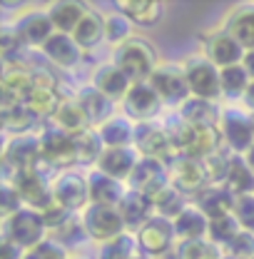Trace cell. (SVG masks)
Returning <instances> with one entry per match:
<instances>
[{
	"mask_svg": "<svg viewBox=\"0 0 254 259\" xmlns=\"http://www.w3.org/2000/svg\"><path fill=\"white\" fill-rule=\"evenodd\" d=\"M23 259H70V254H67V249H65L58 239L48 237L43 244L28 249V252L23 254Z\"/></svg>",
	"mask_w": 254,
	"mask_h": 259,
	"instance_id": "cell-45",
	"label": "cell"
},
{
	"mask_svg": "<svg viewBox=\"0 0 254 259\" xmlns=\"http://www.w3.org/2000/svg\"><path fill=\"white\" fill-rule=\"evenodd\" d=\"M53 239H58L65 249H72V247L82 244V242H85V239H90V237H88V232H85L82 217L72 214V217H70L63 227H58V229L53 232Z\"/></svg>",
	"mask_w": 254,
	"mask_h": 259,
	"instance_id": "cell-43",
	"label": "cell"
},
{
	"mask_svg": "<svg viewBox=\"0 0 254 259\" xmlns=\"http://www.w3.org/2000/svg\"><path fill=\"white\" fill-rule=\"evenodd\" d=\"M222 252L224 257H232V259H254V234L247 232V229H242Z\"/></svg>",
	"mask_w": 254,
	"mask_h": 259,
	"instance_id": "cell-44",
	"label": "cell"
},
{
	"mask_svg": "<svg viewBox=\"0 0 254 259\" xmlns=\"http://www.w3.org/2000/svg\"><path fill=\"white\" fill-rule=\"evenodd\" d=\"M23 249L20 247H15L13 242H8V239H0V259H23Z\"/></svg>",
	"mask_w": 254,
	"mask_h": 259,
	"instance_id": "cell-49",
	"label": "cell"
},
{
	"mask_svg": "<svg viewBox=\"0 0 254 259\" xmlns=\"http://www.w3.org/2000/svg\"><path fill=\"white\" fill-rule=\"evenodd\" d=\"M137 259H150V257H137Z\"/></svg>",
	"mask_w": 254,
	"mask_h": 259,
	"instance_id": "cell-55",
	"label": "cell"
},
{
	"mask_svg": "<svg viewBox=\"0 0 254 259\" xmlns=\"http://www.w3.org/2000/svg\"><path fill=\"white\" fill-rule=\"evenodd\" d=\"M132 147L137 150L140 157H152V160H162L167 164L177 157V152L172 150V145H170L162 125H157V122H140V125H135Z\"/></svg>",
	"mask_w": 254,
	"mask_h": 259,
	"instance_id": "cell-14",
	"label": "cell"
},
{
	"mask_svg": "<svg viewBox=\"0 0 254 259\" xmlns=\"http://www.w3.org/2000/svg\"><path fill=\"white\" fill-rule=\"evenodd\" d=\"M137 162H140V155H137L135 147H105V152H102V157H100L95 169H100V172H105V175H110V177H115V180H120V182L127 185L130 175L137 167Z\"/></svg>",
	"mask_w": 254,
	"mask_h": 259,
	"instance_id": "cell-22",
	"label": "cell"
},
{
	"mask_svg": "<svg viewBox=\"0 0 254 259\" xmlns=\"http://www.w3.org/2000/svg\"><path fill=\"white\" fill-rule=\"evenodd\" d=\"M172 259H224V252L212 244L209 239H192V242H177L172 249Z\"/></svg>",
	"mask_w": 254,
	"mask_h": 259,
	"instance_id": "cell-39",
	"label": "cell"
},
{
	"mask_svg": "<svg viewBox=\"0 0 254 259\" xmlns=\"http://www.w3.org/2000/svg\"><path fill=\"white\" fill-rule=\"evenodd\" d=\"M0 115H3V130H5L8 137L25 135L37 122L30 115V110L25 107V102H3L0 105Z\"/></svg>",
	"mask_w": 254,
	"mask_h": 259,
	"instance_id": "cell-34",
	"label": "cell"
},
{
	"mask_svg": "<svg viewBox=\"0 0 254 259\" xmlns=\"http://www.w3.org/2000/svg\"><path fill=\"white\" fill-rule=\"evenodd\" d=\"M82 225H85V232L90 239H95L100 244L125 234L127 227L117 212V207H102V204H90L82 214Z\"/></svg>",
	"mask_w": 254,
	"mask_h": 259,
	"instance_id": "cell-11",
	"label": "cell"
},
{
	"mask_svg": "<svg viewBox=\"0 0 254 259\" xmlns=\"http://www.w3.org/2000/svg\"><path fill=\"white\" fill-rule=\"evenodd\" d=\"M252 125H254V112H252Z\"/></svg>",
	"mask_w": 254,
	"mask_h": 259,
	"instance_id": "cell-54",
	"label": "cell"
},
{
	"mask_svg": "<svg viewBox=\"0 0 254 259\" xmlns=\"http://www.w3.org/2000/svg\"><path fill=\"white\" fill-rule=\"evenodd\" d=\"M175 244H177L175 222L172 220H164V217H157V214L137 232L140 257H150V259L170 257L172 249H175Z\"/></svg>",
	"mask_w": 254,
	"mask_h": 259,
	"instance_id": "cell-8",
	"label": "cell"
},
{
	"mask_svg": "<svg viewBox=\"0 0 254 259\" xmlns=\"http://www.w3.org/2000/svg\"><path fill=\"white\" fill-rule=\"evenodd\" d=\"M102 152H105V142H102L97 130L90 127L80 135H75V164L77 167H93L95 169Z\"/></svg>",
	"mask_w": 254,
	"mask_h": 259,
	"instance_id": "cell-32",
	"label": "cell"
},
{
	"mask_svg": "<svg viewBox=\"0 0 254 259\" xmlns=\"http://www.w3.org/2000/svg\"><path fill=\"white\" fill-rule=\"evenodd\" d=\"M23 207H25V204H23L20 194L15 192V187H13L10 182H3V204H0V209H3V217H10V214L20 212Z\"/></svg>",
	"mask_w": 254,
	"mask_h": 259,
	"instance_id": "cell-48",
	"label": "cell"
},
{
	"mask_svg": "<svg viewBox=\"0 0 254 259\" xmlns=\"http://www.w3.org/2000/svg\"><path fill=\"white\" fill-rule=\"evenodd\" d=\"M72 37L82 50H95L100 42H105V15L88 10V15L82 18L77 30L72 32Z\"/></svg>",
	"mask_w": 254,
	"mask_h": 259,
	"instance_id": "cell-37",
	"label": "cell"
},
{
	"mask_svg": "<svg viewBox=\"0 0 254 259\" xmlns=\"http://www.w3.org/2000/svg\"><path fill=\"white\" fill-rule=\"evenodd\" d=\"M48 232L50 229L45 225L43 214L35 209H28V207H23L20 212H15L10 217H3V239L13 242L23 252L43 244L48 239Z\"/></svg>",
	"mask_w": 254,
	"mask_h": 259,
	"instance_id": "cell-3",
	"label": "cell"
},
{
	"mask_svg": "<svg viewBox=\"0 0 254 259\" xmlns=\"http://www.w3.org/2000/svg\"><path fill=\"white\" fill-rule=\"evenodd\" d=\"M239 232H242V227L237 222V217H234V214H227V217H220V220H209L207 239H209L212 244H217L220 249H224Z\"/></svg>",
	"mask_w": 254,
	"mask_h": 259,
	"instance_id": "cell-42",
	"label": "cell"
},
{
	"mask_svg": "<svg viewBox=\"0 0 254 259\" xmlns=\"http://www.w3.org/2000/svg\"><path fill=\"white\" fill-rule=\"evenodd\" d=\"M43 162L40 152V135L25 132V135H5V147H3V182H10L15 172L20 169H35Z\"/></svg>",
	"mask_w": 254,
	"mask_h": 259,
	"instance_id": "cell-2",
	"label": "cell"
},
{
	"mask_svg": "<svg viewBox=\"0 0 254 259\" xmlns=\"http://www.w3.org/2000/svg\"><path fill=\"white\" fill-rule=\"evenodd\" d=\"M175 232H177V242H192V239H207L209 232V220L207 214L190 202L185 207V212L175 220Z\"/></svg>",
	"mask_w": 254,
	"mask_h": 259,
	"instance_id": "cell-27",
	"label": "cell"
},
{
	"mask_svg": "<svg viewBox=\"0 0 254 259\" xmlns=\"http://www.w3.org/2000/svg\"><path fill=\"white\" fill-rule=\"evenodd\" d=\"M132 30L135 25L130 23V18H125L122 13H110L105 15V42L120 48L132 40Z\"/></svg>",
	"mask_w": 254,
	"mask_h": 259,
	"instance_id": "cell-41",
	"label": "cell"
},
{
	"mask_svg": "<svg viewBox=\"0 0 254 259\" xmlns=\"http://www.w3.org/2000/svg\"><path fill=\"white\" fill-rule=\"evenodd\" d=\"M202 55L209 60V63L215 65V67H232V65H242L244 60V48L229 35L227 30H215L209 32L207 37H204V42H202Z\"/></svg>",
	"mask_w": 254,
	"mask_h": 259,
	"instance_id": "cell-16",
	"label": "cell"
},
{
	"mask_svg": "<svg viewBox=\"0 0 254 259\" xmlns=\"http://www.w3.org/2000/svg\"><path fill=\"white\" fill-rule=\"evenodd\" d=\"M13 30L15 35L20 37V42L30 50V48H45V42L55 35V25H53V20H50V15H48V10H28V13H23V15H18L15 18V23H13Z\"/></svg>",
	"mask_w": 254,
	"mask_h": 259,
	"instance_id": "cell-15",
	"label": "cell"
},
{
	"mask_svg": "<svg viewBox=\"0 0 254 259\" xmlns=\"http://www.w3.org/2000/svg\"><path fill=\"white\" fill-rule=\"evenodd\" d=\"M224 187L232 194L242 197V194H254V172L247 164L244 155H229V169H227V180Z\"/></svg>",
	"mask_w": 254,
	"mask_h": 259,
	"instance_id": "cell-31",
	"label": "cell"
},
{
	"mask_svg": "<svg viewBox=\"0 0 254 259\" xmlns=\"http://www.w3.org/2000/svg\"><path fill=\"white\" fill-rule=\"evenodd\" d=\"M53 197H55L58 204H63L72 214H82L93 204L88 175H82L77 169H60L53 177Z\"/></svg>",
	"mask_w": 254,
	"mask_h": 259,
	"instance_id": "cell-6",
	"label": "cell"
},
{
	"mask_svg": "<svg viewBox=\"0 0 254 259\" xmlns=\"http://www.w3.org/2000/svg\"><path fill=\"white\" fill-rule=\"evenodd\" d=\"M75 100L80 102V107H82V112H85V117H88V122H90L93 130L102 127L107 120L115 117V105L117 102H112L110 97H105L93 85H85V88L75 90Z\"/></svg>",
	"mask_w": 254,
	"mask_h": 259,
	"instance_id": "cell-20",
	"label": "cell"
},
{
	"mask_svg": "<svg viewBox=\"0 0 254 259\" xmlns=\"http://www.w3.org/2000/svg\"><path fill=\"white\" fill-rule=\"evenodd\" d=\"M43 214V220H45V225H48V229L50 232H55L58 227H63L70 217H72V212L70 209H65L63 204H58V202H53L45 212H40Z\"/></svg>",
	"mask_w": 254,
	"mask_h": 259,
	"instance_id": "cell-47",
	"label": "cell"
},
{
	"mask_svg": "<svg viewBox=\"0 0 254 259\" xmlns=\"http://www.w3.org/2000/svg\"><path fill=\"white\" fill-rule=\"evenodd\" d=\"M40 152H43V160L48 164H53L55 169H70L75 164V135L65 132V130L55 127V125H48L40 132Z\"/></svg>",
	"mask_w": 254,
	"mask_h": 259,
	"instance_id": "cell-12",
	"label": "cell"
},
{
	"mask_svg": "<svg viewBox=\"0 0 254 259\" xmlns=\"http://www.w3.org/2000/svg\"><path fill=\"white\" fill-rule=\"evenodd\" d=\"M244 105L249 107V112H254V80L249 85V90H247V95H244Z\"/></svg>",
	"mask_w": 254,
	"mask_h": 259,
	"instance_id": "cell-51",
	"label": "cell"
},
{
	"mask_svg": "<svg viewBox=\"0 0 254 259\" xmlns=\"http://www.w3.org/2000/svg\"><path fill=\"white\" fill-rule=\"evenodd\" d=\"M53 125L70 132V135H80V132L90 130V122H88V117H85L80 102L75 100V95L63 97V102H60V107H58V112L53 117Z\"/></svg>",
	"mask_w": 254,
	"mask_h": 259,
	"instance_id": "cell-30",
	"label": "cell"
},
{
	"mask_svg": "<svg viewBox=\"0 0 254 259\" xmlns=\"http://www.w3.org/2000/svg\"><path fill=\"white\" fill-rule=\"evenodd\" d=\"M140 257V247H137V234L125 232L105 244H100L97 259H137Z\"/></svg>",
	"mask_w": 254,
	"mask_h": 259,
	"instance_id": "cell-38",
	"label": "cell"
},
{
	"mask_svg": "<svg viewBox=\"0 0 254 259\" xmlns=\"http://www.w3.org/2000/svg\"><path fill=\"white\" fill-rule=\"evenodd\" d=\"M147 82L159 95V100L164 102V107H175L177 110L192 97L185 67L177 63H159L157 70L152 72V77Z\"/></svg>",
	"mask_w": 254,
	"mask_h": 259,
	"instance_id": "cell-4",
	"label": "cell"
},
{
	"mask_svg": "<svg viewBox=\"0 0 254 259\" xmlns=\"http://www.w3.org/2000/svg\"><path fill=\"white\" fill-rule=\"evenodd\" d=\"M105 147H132L135 140V122L125 115H115L102 127H97Z\"/></svg>",
	"mask_w": 254,
	"mask_h": 259,
	"instance_id": "cell-36",
	"label": "cell"
},
{
	"mask_svg": "<svg viewBox=\"0 0 254 259\" xmlns=\"http://www.w3.org/2000/svg\"><path fill=\"white\" fill-rule=\"evenodd\" d=\"M224 259H232V257H224Z\"/></svg>",
	"mask_w": 254,
	"mask_h": 259,
	"instance_id": "cell-56",
	"label": "cell"
},
{
	"mask_svg": "<svg viewBox=\"0 0 254 259\" xmlns=\"http://www.w3.org/2000/svg\"><path fill=\"white\" fill-rule=\"evenodd\" d=\"M234 217L242 229L252 232L254 234V194H242L237 197V204H234Z\"/></svg>",
	"mask_w": 254,
	"mask_h": 259,
	"instance_id": "cell-46",
	"label": "cell"
},
{
	"mask_svg": "<svg viewBox=\"0 0 254 259\" xmlns=\"http://www.w3.org/2000/svg\"><path fill=\"white\" fill-rule=\"evenodd\" d=\"M88 5L85 3H75V0H60V3H53L48 8V15L55 25L58 32H65V35H72L77 30V25L82 23V18L88 15Z\"/></svg>",
	"mask_w": 254,
	"mask_h": 259,
	"instance_id": "cell-26",
	"label": "cell"
},
{
	"mask_svg": "<svg viewBox=\"0 0 254 259\" xmlns=\"http://www.w3.org/2000/svg\"><path fill=\"white\" fill-rule=\"evenodd\" d=\"M220 77H222L224 97H242L244 100L249 85H252V77H249V72L242 65H232V67L220 70Z\"/></svg>",
	"mask_w": 254,
	"mask_h": 259,
	"instance_id": "cell-40",
	"label": "cell"
},
{
	"mask_svg": "<svg viewBox=\"0 0 254 259\" xmlns=\"http://www.w3.org/2000/svg\"><path fill=\"white\" fill-rule=\"evenodd\" d=\"M117 212H120V217H122V222H125L127 232L137 234L142 227L155 217V204H152L150 194L127 190V194L122 197V202H120V207H117Z\"/></svg>",
	"mask_w": 254,
	"mask_h": 259,
	"instance_id": "cell-19",
	"label": "cell"
},
{
	"mask_svg": "<svg viewBox=\"0 0 254 259\" xmlns=\"http://www.w3.org/2000/svg\"><path fill=\"white\" fill-rule=\"evenodd\" d=\"M150 199H152V204H155V214H157V217H164V220H172V222H175V220L185 212V207L190 204L187 197L180 194L172 185H164V187L155 190V192L150 194Z\"/></svg>",
	"mask_w": 254,
	"mask_h": 259,
	"instance_id": "cell-35",
	"label": "cell"
},
{
	"mask_svg": "<svg viewBox=\"0 0 254 259\" xmlns=\"http://www.w3.org/2000/svg\"><path fill=\"white\" fill-rule=\"evenodd\" d=\"M194 204L207 214V220H220L227 214H234L237 194H232L224 185H209L194 197Z\"/></svg>",
	"mask_w": 254,
	"mask_h": 259,
	"instance_id": "cell-24",
	"label": "cell"
},
{
	"mask_svg": "<svg viewBox=\"0 0 254 259\" xmlns=\"http://www.w3.org/2000/svg\"><path fill=\"white\" fill-rule=\"evenodd\" d=\"M244 160H247V164L252 167V172H254V145H252V150H249V152H244Z\"/></svg>",
	"mask_w": 254,
	"mask_h": 259,
	"instance_id": "cell-52",
	"label": "cell"
},
{
	"mask_svg": "<svg viewBox=\"0 0 254 259\" xmlns=\"http://www.w3.org/2000/svg\"><path fill=\"white\" fill-rule=\"evenodd\" d=\"M120 105H122V115L130 117L135 125H140V122H155V117L164 110V102H162L157 93L150 88V82H137V85H132L127 97Z\"/></svg>",
	"mask_w": 254,
	"mask_h": 259,
	"instance_id": "cell-13",
	"label": "cell"
},
{
	"mask_svg": "<svg viewBox=\"0 0 254 259\" xmlns=\"http://www.w3.org/2000/svg\"><path fill=\"white\" fill-rule=\"evenodd\" d=\"M117 13L130 18L132 25L140 28H155L159 20L164 18V5L157 0H120Z\"/></svg>",
	"mask_w": 254,
	"mask_h": 259,
	"instance_id": "cell-25",
	"label": "cell"
},
{
	"mask_svg": "<svg viewBox=\"0 0 254 259\" xmlns=\"http://www.w3.org/2000/svg\"><path fill=\"white\" fill-rule=\"evenodd\" d=\"M112 63L125 72L132 85H137V82H147L152 77V72L157 70V55H155V48L147 40L132 37L130 42L115 48Z\"/></svg>",
	"mask_w": 254,
	"mask_h": 259,
	"instance_id": "cell-1",
	"label": "cell"
},
{
	"mask_svg": "<svg viewBox=\"0 0 254 259\" xmlns=\"http://www.w3.org/2000/svg\"><path fill=\"white\" fill-rule=\"evenodd\" d=\"M220 135H222L224 147L234 155L249 152L254 145V125L252 112L239 110V107H227L220 117Z\"/></svg>",
	"mask_w": 254,
	"mask_h": 259,
	"instance_id": "cell-7",
	"label": "cell"
},
{
	"mask_svg": "<svg viewBox=\"0 0 254 259\" xmlns=\"http://www.w3.org/2000/svg\"><path fill=\"white\" fill-rule=\"evenodd\" d=\"M90 85L95 90H100L105 97H110L112 102H122L127 97V93H130V88H132V82L127 80V75L112 60L97 65L95 70H93Z\"/></svg>",
	"mask_w": 254,
	"mask_h": 259,
	"instance_id": "cell-18",
	"label": "cell"
},
{
	"mask_svg": "<svg viewBox=\"0 0 254 259\" xmlns=\"http://www.w3.org/2000/svg\"><path fill=\"white\" fill-rule=\"evenodd\" d=\"M88 185H90V202L93 204H102V207H120L122 197L127 194V185L100 172V169H90L88 172Z\"/></svg>",
	"mask_w": 254,
	"mask_h": 259,
	"instance_id": "cell-23",
	"label": "cell"
},
{
	"mask_svg": "<svg viewBox=\"0 0 254 259\" xmlns=\"http://www.w3.org/2000/svg\"><path fill=\"white\" fill-rule=\"evenodd\" d=\"M175 112H180V117H185L190 125H207V127H220V117H222V110L215 102L199 97H190Z\"/></svg>",
	"mask_w": 254,
	"mask_h": 259,
	"instance_id": "cell-29",
	"label": "cell"
},
{
	"mask_svg": "<svg viewBox=\"0 0 254 259\" xmlns=\"http://www.w3.org/2000/svg\"><path fill=\"white\" fill-rule=\"evenodd\" d=\"M60 102H63V95L55 88H35L30 95L25 97V107L30 110L35 120H53Z\"/></svg>",
	"mask_w": 254,
	"mask_h": 259,
	"instance_id": "cell-33",
	"label": "cell"
},
{
	"mask_svg": "<svg viewBox=\"0 0 254 259\" xmlns=\"http://www.w3.org/2000/svg\"><path fill=\"white\" fill-rule=\"evenodd\" d=\"M224 30L229 32L244 50H254V8L242 5L234 8L224 23Z\"/></svg>",
	"mask_w": 254,
	"mask_h": 259,
	"instance_id": "cell-28",
	"label": "cell"
},
{
	"mask_svg": "<svg viewBox=\"0 0 254 259\" xmlns=\"http://www.w3.org/2000/svg\"><path fill=\"white\" fill-rule=\"evenodd\" d=\"M10 185L15 187V192L20 194L23 204L35 212H45L55 197H53V182H48V177L37 169H20L15 172V177L10 180Z\"/></svg>",
	"mask_w": 254,
	"mask_h": 259,
	"instance_id": "cell-9",
	"label": "cell"
},
{
	"mask_svg": "<svg viewBox=\"0 0 254 259\" xmlns=\"http://www.w3.org/2000/svg\"><path fill=\"white\" fill-rule=\"evenodd\" d=\"M82 53L85 50L75 42V37L65 32H55L43 48V55L55 67H63V70H75L82 63Z\"/></svg>",
	"mask_w": 254,
	"mask_h": 259,
	"instance_id": "cell-21",
	"label": "cell"
},
{
	"mask_svg": "<svg viewBox=\"0 0 254 259\" xmlns=\"http://www.w3.org/2000/svg\"><path fill=\"white\" fill-rule=\"evenodd\" d=\"M70 259H85V257H70Z\"/></svg>",
	"mask_w": 254,
	"mask_h": 259,
	"instance_id": "cell-53",
	"label": "cell"
},
{
	"mask_svg": "<svg viewBox=\"0 0 254 259\" xmlns=\"http://www.w3.org/2000/svg\"><path fill=\"white\" fill-rule=\"evenodd\" d=\"M170 185L180 194L194 199L202 190L209 187V175L204 169V162L177 155L175 160L170 162Z\"/></svg>",
	"mask_w": 254,
	"mask_h": 259,
	"instance_id": "cell-10",
	"label": "cell"
},
{
	"mask_svg": "<svg viewBox=\"0 0 254 259\" xmlns=\"http://www.w3.org/2000/svg\"><path fill=\"white\" fill-rule=\"evenodd\" d=\"M242 67L249 72V77L254 80V50H247L244 53V60H242Z\"/></svg>",
	"mask_w": 254,
	"mask_h": 259,
	"instance_id": "cell-50",
	"label": "cell"
},
{
	"mask_svg": "<svg viewBox=\"0 0 254 259\" xmlns=\"http://www.w3.org/2000/svg\"><path fill=\"white\" fill-rule=\"evenodd\" d=\"M164 185H170V164L162 160H152V157H140L135 172L127 180V190L145 194H152Z\"/></svg>",
	"mask_w": 254,
	"mask_h": 259,
	"instance_id": "cell-17",
	"label": "cell"
},
{
	"mask_svg": "<svg viewBox=\"0 0 254 259\" xmlns=\"http://www.w3.org/2000/svg\"><path fill=\"white\" fill-rule=\"evenodd\" d=\"M182 67H185V75H187L192 97L209 100V102H217L220 97H224L220 67H215L204 55H190L182 63Z\"/></svg>",
	"mask_w": 254,
	"mask_h": 259,
	"instance_id": "cell-5",
	"label": "cell"
}]
</instances>
